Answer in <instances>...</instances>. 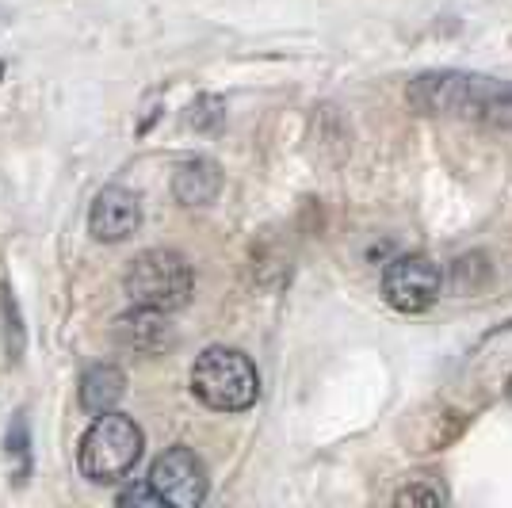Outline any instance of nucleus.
<instances>
[{
    "label": "nucleus",
    "instance_id": "423d86ee",
    "mask_svg": "<svg viewBox=\"0 0 512 508\" xmlns=\"http://www.w3.org/2000/svg\"><path fill=\"white\" fill-rule=\"evenodd\" d=\"M153 493L161 497V505L195 508L207 501V466L195 455L192 447H169L165 455H157L150 466Z\"/></svg>",
    "mask_w": 512,
    "mask_h": 508
},
{
    "label": "nucleus",
    "instance_id": "20e7f679",
    "mask_svg": "<svg viewBox=\"0 0 512 508\" xmlns=\"http://www.w3.org/2000/svg\"><path fill=\"white\" fill-rule=\"evenodd\" d=\"M192 283V264L184 256L172 253V249H150V253L130 260L127 276H123V291L134 306L172 314V310L188 306Z\"/></svg>",
    "mask_w": 512,
    "mask_h": 508
},
{
    "label": "nucleus",
    "instance_id": "f03ea898",
    "mask_svg": "<svg viewBox=\"0 0 512 508\" xmlns=\"http://www.w3.org/2000/svg\"><path fill=\"white\" fill-rule=\"evenodd\" d=\"M142 447H146L142 428L111 409L88 424L81 447H77V466L92 486H111V482L130 478V470L142 459Z\"/></svg>",
    "mask_w": 512,
    "mask_h": 508
},
{
    "label": "nucleus",
    "instance_id": "39448f33",
    "mask_svg": "<svg viewBox=\"0 0 512 508\" xmlns=\"http://www.w3.org/2000/svg\"><path fill=\"white\" fill-rule=\"evenodd\" d=\"M440 287H444L440 264L425 253L398 256V260L386 264L383 272V295L398 314H421V310H428L440 298Z\"/></svg>",
    "mask_w": 512,
    "mask_h": 508
},
{
    "label": "nucleus",
    "instance_id": "f8f14e48",
    "mask_svg": "<svg viewBox=\"0 0 512 508\" xmlns=\"http://www.w3.org/2000/svg\"><path fill=\"white\" fill-rule=\"evenodd\" d=\"M417 501H425V505H440L444 501V493L440 489H425V486H409L398 493V505H417Z\"/></svg>",
    "mask_w": 512,
    "mask_h": 508
},
{
    "label": "nucleus",
    "instance_id": "4468645a",
    "mask_svg": "<svg viewBox=\"0 0 512 508\" xmlns=\"http://www.w3.org/2000/svg\"><path fill=\"white\" fill-rule=\"evenodd\" d=\"M509 386H512V382H509ZM509 394H512V390H509Z\"/></svg>",
    "mask_w": 512,
    "mask_h": 508
},
{
    "label": "nucleus",
    "instance_id": "0eeeda50",
    "mask_svg": "<svg viewBox=\"0 0 512 508\" xmlns=\"http://www.w3.org/2000/svg\"><path fill=\"white\" fill-rule=\"evenodd\" d=\"M142 226V203L138 195L127 188H104L92 199V211H88V233L104 245L115 241H127L130 233Z\"/></svg>",
    "mask_w": 512,
    "mask_h": 508
},
{
    "label": "nucleus",
    "instance_id": "9b49d317",
    "mask_svg": "<svg viewBox=\"0 0 512 508\" xmlns=\"http://www.w3.org/2000/svg\"><path fill=\"white\" fill-rule=\"evenodd\" d=\"M119 505H146V508H157V505H161V497H157V493H153V486L146 482V486L123 489V493H119Z\"/></svg>",
    "mask_w": 512,
    "mask_h": 508
},
{
    "label": "nucleus",
    "instance_id": "7ed1b4c3",
    "mask_svg": "<svg viewBox=\"0 0 512 508\" xmlns=\"http://www.w3.org/2000/svg\"><path fill=\"white\" fill-rule=\"evenodd\" d=\"M192 394L214 413H245L260 398V375L256 363L237 352L214 344L192 367Z\"/></svg>",
    "mask_w": 512,
    "mask_h": 508
},
{
    "label": "nucleus",
    "instance_id": "f257e3e1",
    "mask_svg": "<svg viewBox=\"0 0 512 508\" xmlns=\"http://www.w3.org/2000/svg\"><path fill=\"white\" fill-rule=\"evenodd\" d=\"M409 104L421 115L501 130L512 127V85L482 73H425L409 85Z\"/></svg>",
    "mask_w": 512,
    "mask_h": 508
},
{
    "label": "nucleus",
    "instance_id": "6e6552de",
    "mask_svg": "<svg viewBox=\"0 0 512 508\" xmlns=\"http://www.w3.org/2000/svg\"><path fill=\"white\" fill-rule=\"evenodd\" d=\"M111 337L119 340L130 352H161L172 340V329L161 310H146V306H134L130 314L115 318L111 325Z\"/></svg>",
    "mask_w": 512,
    "mask_h": 508
},
{
    "label": "nucleus",
    "instance_id": "ddd939ff",
    "mask_svg": "<svg viewBox=\"0 0 512 508\" xmlns=\"http://www.w3.org/2000/svg\"><path fill=\"white\" fill-rule=\"evenodd\" d=\"M0 73H4V65H0Z\"/></svg>",
    "mask_w": 512,
    "mask_h": 508
},
{
    "label": "nucleus",
    "instance_id": "9d476101",
    "mask_svg": "<svg viewBox=\"0 0 512 508\" xmlns=\"http://www.w3.org/2000/svg\"><path fill=\"white\" fill-rule=\"evenodd\" d=\"M222 188V176H218V165L207 161V157H195V161H184L176 180H172V191L184 207H203L211 203L214 195Z\"/></svg>",
    "mask_w": 512,
    "mask_h": 508
},
{
    "label": "nucleus",
    "instance_id": "1a4fd4ad",
    "mask_svg": "<svg viewBox=\"0 0 512 508\" xmlns=\"http://www.w3.org/2000/svg\"><path fill=\"white\" fill-rule=\"evenodd\" d=\"M123 394H127V375H123L119 367H111V363H96V367H88L85 375H81V390H77L81 409L92 413V417L111 413L115 405L123 402Z\"/></svg>",
    "mask_w": 512,
    "mask_h": 508
}]
</instances>
